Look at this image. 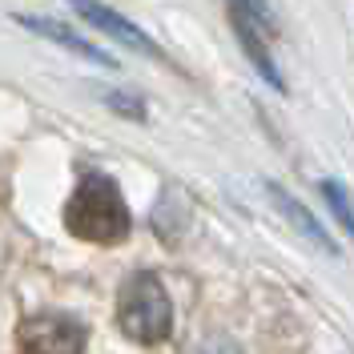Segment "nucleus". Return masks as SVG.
I'll return each mask as SVG.
<instances>
[{"label":"nucleus","mask_w":354,"mask_h":354,"mask_svg":"<svg viewBox=\"0 0 354 354\" xmlns=\"http://www.w3.org/2000/svg\"><path fill=\"white\" fill-rule=\"evenodd\" d=\"M225 4H230L234 28H238V37H242L254 68H258L274 88H282L286 81H282V73H278L274 57H270V44H266V32H274V17H270L266 0H225Z\"/></svg>","instance_id":"20e7f679"},{"label":"nucleus","mask_w":354,"mask_h":354,"mask_svg":"<svg viewBox=\"0 0 354 354\" xmlns=\"http://www.w3.org/2000/svg\"><path fill=\"white\" fill-rule=\"evenodd\" d=\"M65 230L81 242L117 245L129 234V209L109 177H85L65 205Z\"/></svg>","instance_id":"f257e3e1"},{"label":"nucleus","mask_w":354,"mask_h":354,"mask_svg":"<svg viewBox=\"0 0 354 354\" xmlns=\"http://www.w3.org/2000/svg\"><path fill=\"white\" fill-rule=\"evenodd\" d=\"M17 342L24 354H85V326L68 314H28Z\"/></svg>","instance_id":"7ed1b4c3"},{"label":"nucleus","mask_w":354,"mask_h":354,"mask_svg":"<svg viewBox=\"0 0 354 354\" xmlns=\"http://www.w3.org/2000/svg\"><path fill=\"white\" fill-rule=\"evenodd\" d=\"M73 8L85 17L88 24H97L101 32H109V37H117L121 44H129V48H137V53H145V57H161V48H157L137 24H129L121 12H113L109 4H101V0H73Z\"/></svg>","instance_id":"39448f33"},{"label":"nucleus","mask_w":354,"mask_h":354,"mask_svg":"<svg viewBox=\"0 0 354 354\" xmlns=\"http://www.w3.org/2000/svg\"><path fill=\"white\" fill-rule=\"evenodd\" d=\"M270 194H274V201H278V205H282V209H286V214H290V221H298V225H302V230H306L310 238H314V242L322 245V250H330V254H334V242H330V238H326V230H322L318 221L310 218V214H306V209H302V205H298V201H290L286 194L278 189V185H270Z\"/></svg>","instance_id":"0eeeda50"},{"label":"nucleus","mask_w":354,"mask_h":354,"mask_svg":"<svg viewBox=\"0 0 354 354\" xmlns=\"http://www.w3.org/2000/svg\"><path fill=\"white\" fill-rule=\"evenodd\" d=\"M21 24H28L32 32H41V37H48V41H57L61 48H73V53H81L85 61H101V65H113V61L105 57V53H101V48H97V44H88L85 37H77L73 28H61L57 21H44V17H24Z\"/></svg>","instance_id":"423d86ee"},{"label":"nucleus","mask_w":354,"mask_h":354,"mask_svg":"<svg viewBox=\"0 0 354 354\" xmlns=\"http://www.w3.org/2000/svg\"><path fill=\"white\" fill-rule=\"evenodd\" d=\"M117 322L141 346H157V342L169 338V330H174V306H169V294H165V286L157 282L153 274H133L129 282L121 286Z\"/></svg>","instance_id":"f03ea898"},{"label":"nucleus","mask_w":354,"mask_h":354,"mask_svg":"<svg viewBox=\"0 0 354 354\" xmlns=\"http://www.w3.org/2000/svg\"><path fill=\"white\" fill-rule=\"evenodd\" d=\"M201 354H238V351H234V342H209Z\"/></svg>","instance_id":"1a4fd4ad"},{"label":"nucleus","mask_w":354,"mask_h":354,"mask_svg":"<svg viewBox=\"0 0 354 354\" xmlns=\"http://www.w3.org/2000/svg\"><path fill=\"white\" fill-rule=\"evenodd\" d=\"M322 194H326V201H330V209L338 214V221L354 234V209H351V201H346V194L338 189V181H326V185H322Z\"/></svg>","instance_id":"6e6552de"}]
</instances>
